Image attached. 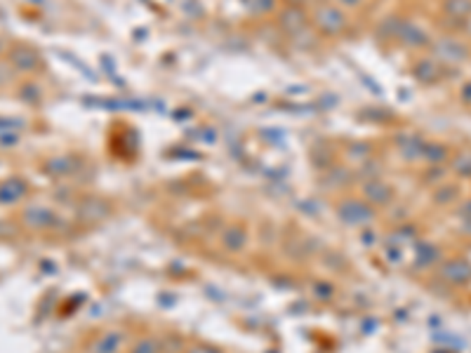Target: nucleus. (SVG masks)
Masks as SVG:
<instances>
[{"instance_id":"27","label":"nucleus","mask_w":471,"mask_h":353,"mask_svg":"<svg viewBox=\"0 0 471 353\" xmlns=\"http://www.w3.org/2000/svg\"><path fill=\"white\" fill-rule=\"evenodd\" d=\"M187 353H219V351H217L215 346H208V344H196V346H191Z\"/></svg>"},{"instance_id":"7","label":"nucleus","mask_w":471,"mask_h":353,"mask_svg":"<svg viewBox=\"0 0 471 353\" xmlns=\"http://www.w3.org/2000/svg\"><path fill=\"white\" fill-rule=\"evenodd\" d=\"M443 69H445V66L438 64L433 57H426V59H419L417 64H415L412 76H415V80H419V83L433 85V83H438V80L443 78Z\"/></svg>"},{"instance_id":"4","label":"nucleus","mask_w":471,"mask_h":353,"mask_svg":"<svg viewBox=\"0 0 471 353\" xmlns=\"http://www.w3.org/2000/svg\"><path fill=\"white\" fill-rule=\"evenodd\" d=\"M337 214L344 224L349 226H363L373 219V205H368L365 201H356V198H349V201H342L337 207Z\"/></svg>"},{"instance_id":"10","label":"nucleus","mask_w":471,"mask_h":353,"mask_svg":"<svg viewBox=\"0 0 471 353\" xmlns=\"http://www.w3.org/2000/svg\"><path fill=\"white\" fill-rule=\"evenodd\" d=\"M441 276L452 285H467L471 281V266L462 259H450V262L443 264Z\"/></svg>"},{"instance_id":"19","label":"nucleus","mask_w":471,"mask_h":353,"mask_svg":"<svg viewBox=\"0 0 471 353\" xmlns=\"http://www.w3.org/2000/svg\"><path fill=\"white\" fill-rule=\"evenodd\" d=\"M276 0H243V8L255 17H266L276 10Z\"/></svg>"},{"instance_id":"21","label":"nucleus","mask_w":471,"mask_h":353,"mask_svg":"<svg viewBox=\"0 0 471 353\" xmlns=\"http://www.w3.org/2000/svg\"><path fill=\"white\" fill-rule=\"evenodd\" d=\"M83 212H90L88 217H95V219H102V217H107L109 207L104 201H99V198H90L88 203H83Z\"/></svg>"},{"instance_id":"16","label":"nucleus","mask_w":471,"mask_h":353,"mask_svg":"<svg viewBox=\"0 0 471 353\" xmlns=\"http://www.w3.org/2000/svg\"><path fill=\"white\" fill-rule=\"evenodd\" d=\"M443 12L450 19L464 24L471 19V0H443Z\"/></svg>"},{"instance_id":"5","label":"nucleus","mask_w":471,"mask_h":353,"mask_svg":"<svg viewBox=\"0 0 471 353\" xmlns=\"http://www.w3.org/2000/svg\"><path fill=\"white\" fill-rule=\"evenodd\" d=\"M363 196H365V203L375 207V205H387V203L392 201L394 191L387 182H382L380 177H370L368 182L363 184Z\"/></svg>"},{"instance_id":"18","label":"nucleus","mask_w":471,"mask_h":353,"mask_svg":"<svg viewBox=\"0 0 471 353\" xmlns=\"http://www.w3.org/2000/svg\"><path fill=\"white\" fill-rule=\"evenodd\" d=\"M247 243V233L240 226H229L224 233H222V245L231 252H240Z\"/></svg>"},{"instance_id":"11","label":"nucleus","mask_w":471,"mask_h":353,"mask_svg":"<svg viewBox=\"0 0 471 353\" xmlns=\"http://www.w3.org/2000/svg\"><path fill=\"white\" fill-rule=\"evenodd\" d=\"M26 182L20 177H10L0 184V205H12V203L22 201L26 196Z\"/></svg>"},{"instance_id":"17","label":"nucleus","mask_w":471,"mask_h":353,"mask_svg":"<svg viewBox=\"0 0 471 353\" xmlns=\"http://www.w3.org/2000/svg\"><path fill=\"white\" fill-rule=\"evenodd\" d=\"M445 158H448V146L438 144V141H424L419 160H424V163H429V165H443Z\"/></svg>"},{"instance_id":"26","label":"nucleus","mask_w":471,"mask_h":353,"mask_svg":"<svg viewBox=\"0 0 471 353\" xmlns=\"http://www.w3.org/2000/svg\"><path fill=\"white\" fill-rule=\"evenodd\" d=\"M334 3H337L342 10H356L363 5V0H334Z\"/></svg>"},{"instance_id":"15","label":"nucleus","mask_w":471,"mask_h":353,"mask_svg":"<svg viewBox=\"0 0 471 353\" xmlns=\"http://www.w3.org/2000/svg\"><path fill=\"white\" fill-rule=\"evenodd\" d=\"M78 167H80V163L73 156H59V158H52L49 163H45V172H49V175H54V177H71Z\"/></svg>"},{"instance_id":"23","label":"nucleus","mask_w":471,"mask_h":353,"mask_svg":"<svg viewBox=\"0 0 471 353\" xmlns=\"http://www.w3.org/2000/svg\"><path fill=\"white\" fill-rule=\"evenodd\" d=\"M438 259V250L433 245H422L417 252V266H429Z\"/></svg>"},{"instance_id":"1","label":"nucleus","mask_w":471,"mask_h":353,"mask_svg":"<svg viewBox=\"0 0 471 353\" xmlns=\"http://www.w3.org/2000/svg\"><path fill=\"white\" fill-rule=\"evenodd\" d=\"M309 24L318 36L323 38H339L342 33H346L349 29V19H346V12L339 8L337 3H318L309 15Z\"/></svg>"},{"instance_id":"14","label":"nucleus","mask_w":471,"mask_h":353,"mask_svg":"<svg viewBox=\"0 0 471 353\" xmlns=\"http://www.w3.org/2000/svg\"><path fill=\"white\" fill-rule=\"evenodd\" d=\"M408 19H403L399 15H389L387 19H382L380 29H377V33H380L382 40H392V42H399L403 29H406Z\"/></svg>"},{"instance_id":"24","label":"nucleus","mask_w":471,"mask_h":353,"mask_svg":"<svg viewBox=\"0 0 471 353\" xmlns=\"http://www.w3.org/2000/svg\"><path fill=\"white\" fill-rule=\"evenodd\" d=\"M455 194H457L455 187H450V189H445V191L441 189V191H438V196H436V201L438 203H450L452 198H455Z\"/></svg>"},{"instance_id":"22","label":"nucleus","mask_w":471,"mask_h":353,"mask_svg":"<svg viewBox=\"0 0 471 353\" xmlns=\"http://www.w3.org/2000/svg\"><path fill=\"white\" fill-rule=\"evenodd\" d=\"M452 170H455L457 175H462V177H471V153L469 151L460 153V156L452 160Z\"/></svg>"},{"instance_id":"28","label":"nucleus","mask_w":471,"mask_h":353,"mask_svg":"<svg viewBox=\"0 0 471 353\" xmlns=\"http://www.w3.org/2000/svg\"><path fill=\"white\" fill-rule=\"evenodd\" d=\"M462 214H464V217H471V201H469V203H464Z\"/></svg>"},{"instance_id":"2","label":"nucleus","mask_w":471,"mask_h":353,"mask_svg":"<svg viewBox=\"0 0 471 353\" xmlns=\"http://www.w3.org/2000/svg\"><path fill=\"white\" fill-rule=\"evenodd\" d=\"M431 57L443 66H460L471 57V49L467 42L457 40L455 36H443L438 40H431Z\"/></svg>"},{"instance_id":"9","label":"nucleus","mask_w":471,"mask_h":353,"mask_svg":"<svg viewBox=\"0 0 471 353\" xmlns=\"http://www.w3.org/2000/svg\"><path fill=\"white\" fill-rule=\"evenodd\" d=\"M399 42H401L403 47L417 49V47H429L431 45V38H429V33H426V31L419 26V24L408 22L406 29H403Z\"/></svg>"},{"instance_id":"3","label":"nucleus","mask_w":471,"mask_h":353,"mask_svg":"<svg viewBox=\"0 0 471 353\" xmlns=\"http://www.w3.org/2000/svg\"><path fill=\"white\" fill-rule=\"evenodd\" d=\"M276 24L283 33L300 36L304 33V31H309V12L304 8H300V5H288V8L278 12Z\"/></svg>"},{"instance_id":"12","label":"nucleus","mask_w":471,"mask_h":353,"mask_svg":"<svg viewBox=\"0 0 471 353\" xmlns=\"http://www.w3.org/2000/svg\"><path fill=\"white\" fill-rule=\"evenodd\" d=\"M424 141L426 139L419 137V134H399V137H396V146H399L403 160H419Z\"/></svg>"},{"instance_id":"20","label":"nucleus","mask_w":471,"mask_h":353,"mask_svg":"<svg viewBox=\"0 0 471 353\" xmlns=\"http://www.w3.org/2000/svg\"><path fill=\"white\" fill-rule=\"evenodd\" d=\"M163 351V344L153 337H144L139 342H134V346L130 349V353H160Z\"/></svg>"},{"instance_id":"8","label":"nucleus","mask_w":471,"mask_h":353,"mask_svg":"<svg viewBox=\"0 0 471 353\" xmlns=\"http://www.w3.org/2000/svg\"><path fill=\"white\" fill-rule=\"evenodd\" d=\"M57 221V214L52 210L43 207V205H31L24 210V224L29 228H36V231H43V228H49Z\"/></svg>"},{"instance_id":"13","label":"nucleus","mask_w":471,"mask_h":353,"mask_svg":"<svg viewBox=\"0 0 471 353\" xmlns=\"http://www.w3.org/2000/svg\"><path fill=\"white\" fill-rule=\"evenodd\" d=\"M123 344H125V334L118 332V330H109L95 342L92 353H121Z\"/></svg>"},{"instance_id":"25","label":"nucleus","mask_w":471,"mask_h":353,"mask_svg":"<svg viewBox=\"0 0 471 353\" xmlns=\"http://www.w3.org/2000/svg\"><path fill=\"white\" fill-rule=\"evenodd\" d=\"M460 99H462V104H464V107H471V80H467V83L462 85V90H460Z\"/></svg>"},{"instance_id":"6","label":"nucleus","mask_w":471,"mask_h":353,"mask_svg":"<svg viewBox=\"0 0 471 353\" xmlns=\"http://www.w3.org/2000/svg\"><path fill=\"white\" fill-rule=\"evenodd\" d=\"M10 64L15 66L17 71L31 73V71H36L40 66V57H38V52H36L33 47L15 45L10 49Z\"/></svg>"}]
</instances>
